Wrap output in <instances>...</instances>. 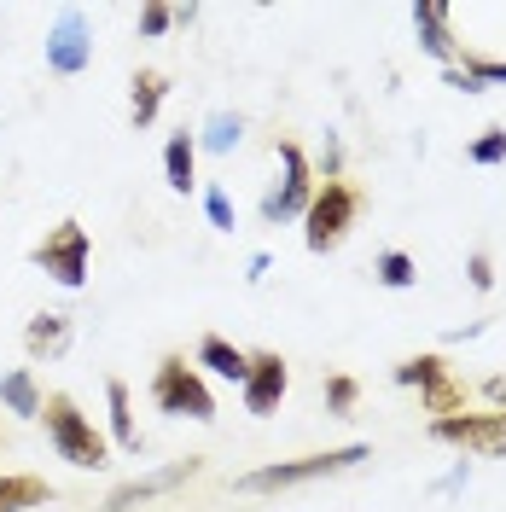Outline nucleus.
Returning <instances> with one entry per match:
<instances>
[{"mask_svg":"<svg viewBox=\"0 0 506 512\" xmlns=\"http://www.w3.org/2000/svg\"><path fill=\"white\" fill-rule=\"evenodd\" d=\"M373 460L367 443H344V448H326V454H303V460H274V466H256L245 478H233L239 495H280V489H303V483H320V478H338L349 466Z\"/></svg>","mask_w":506,"mask_h":512,"instance_id":"obj_1","label":"nucleus"},{"mask_svg":"<svg viewBox=\"0 0 506 512\" xmlns=\"http://www.w3.org/2000/svg\"><path fill=\"white\" fill-rule=\"evenodd\" d=\"M41 419H47V443L59 448V460H70L76 472H99V466H111V443H105V431H99L94 419L76 408V396L53 390V396L41 402Z\"/></svg>","mask_w":506,"mask_h":512,"instance_id":"obj_2","label":"nucleus"},{"mask_svg":"<svg viewBox=\"0 0 506 512\" xmlns=\"http://www.w3.org/2000/svg\"><path fill=\"white\" fill-rule=\"evenodd\" d=\"M361 216V187L355 181H315V198H309V210H303V245L315 256L338 251L349 239V227Z\"/></svg>","mask_w":506,"mask_h":512,"instance_id":"obj_3","label":"nucleus"},{"mask_svg":"<svg viewBox=\"0 0 506 512\" xmlns=\"http://www.w3.org/2000/svg\"><path fill=\"white\" fill-rule=\"evenodd\" d=\"M152 402H158V414H169V419H198V425L216 419V396H210L204 373L192 367L187 355H163L158 361V373H152Z\"/></svg>","mask_w":506,"mask_h":512,"instance_id":"obj_4","label":"nucleus"},{"mask_svg":"<svg viewBox=\"0 0 506 512\" xmlns=\"http://www.w3.org/2000/svg\"><path fill=\"white\" fill-rule=\"evenodd\" d=\"M88 256H94V239H88V227L76 222V216H64L59 227H47V239L30 245V262L47 280H59L64 291L88 286Z\"/></svg>","mask_w":506,"mask_h":512,"instance_id":"obj_5","label":"nucleus"},{"mask_svg":"<svg viewBox=\"0 0 506 512\" xmlns=\"http://www.w3.org/2000/svg\"><path fill=\"white\" fill-rule=\"evenodd\" d=\"M396 384H413L431 419L466 414V379H454V367H448L443 355H408L396 367Z\"/></svg>","mask_w":506,"mask_h":512,"instance_id":"obj_6","label":"nucleus"},{"mask_svg":"<svg viewBox=\"0 0 506 512\" xmlns=\"http://www.w3.org/2000/svg\"><path fill=\"white\" fill-rule=\"evenodd\" d=\"M274 158H280V181L262 198V222H291V216H303L309 198H315V163H309V152H303L297 140H280Z\"/></svg>","mask_w":506,"mask_h":512,"instance_id":"obj_7","label":"nucleus"},{"mask_svg":"<svg viewBox=\"0 0 506 512\" xmlns=\"http://www.w3.org/2000/svg\"><path fill=\"white\" fill-rule=\"evenodd\" d=\"M431 437L448 448H466V454H483V460H506V408H489V414H448L431 419Z\"/></svg>","mask_w":506,"mask_h":512,"instance_id":"obj_8","label":"nucleus"},{"mask_svg":"<svg viewBox=\"0 0 506 512\" xmlns=\"http://www.w3.org/2000/svg\"><path fill=\"white\" fill-rule=\"evenodd\" d=\"M204 472V460L198 454H187V460H169V466H158V472H140V478L117 483L111 495H105V512H134V507H152V501H163V495H175L181 483H192Z\"/></svg>","mask_w":506,"mask_h":512,"instance_id":"obj_9","label":"nucleus"},{"mask_svg":"<svg viewBox=\"0 0 506 512\" xmlns=\"http://www.w3.org/2000/svg\"><path fill=\"white\" fill-rule=\"evenodd\" d=\"M285 390H291V367H285V355L280 350H251V367H245V384H239L245 414L268 419L285 402Z\"/></svg>","mask_w":506,"mask_h":512,"instance_id":"obj_10","label":"nucleus"},{"mask_svg":"<svg viewBox=\"0 0 506 512\" xmlns=\"http://www.w3.org/2000/svg\"><path fill=\"white\" fill-rule=\"evenodd\" d=\"M94 64V41H88V12L64 6L59 24L47 30V70L53 76H82Z\"/></svg>","mask_w":506,"mask_h":512,"instance_id":"obj_11","label":"nucleus"},{"mask_svg":"<svg viewBox=\"0 0 506 512\" xmlns=\"http://www.w3.org/2000/svg\"><path fill=\"white\" fill-rule=\"evenodd\" d=\"M413 30H419V47H425L431 59H443L448 70L460 64V41H454V30H448V6H437V0L413 6Z\"/></svg>","mask_w":506,"mask_h":512,"instance_id":"obj_12","label":"nucleus"},{"mask_svg":"<svg viewBox=\"0 0 506 512\" xmlns=\"http://www.w3.org/2000/svg\"><path fill=\"white\" fill-rule=\"evenodd\" d=\"M192 367H204V373H216V379H227V384H245L251 350L227 344L222 332H204V338H198V355H192Z\"/></svg>","mask_w":506,"mask_h":512,"instance_id":"obj_13","label":"nucleus"},{"mask_svg":"<svg viewBox=\"0 0 506 512\" xmlns=\"http://www.w3.org/2000/svg\"><path fill=\"white\" fill-rule=\"evenodd\" d=\"M163 181L175 192L198 187V134H192V128H175V134H169V146H163Z\"/></svg>","mask_w":506,"mask_h":512,"instance_id":"obj_14","label":"nucleus"},{"mask_svg":"<svg viewBox=\"0 0 506 512\" xmlns=\"http://www.w3.org/2000/svg\"><path fill=\"white\" fill-rule=\"evenodd\" d=\"M163 94H169V76L163 70H134V82H128V123L152 128L163 111Z\"/></svg>","mask_w":506,"mask_h":512,"instance_id":"obj_15","label":"nucleus"},{"mask_svg":"<svg viewBox=\"0 0 506 512\" xmlns=\"http://www.w3.org/2000/svg\"><path fill=\"white\" fill-rule=\"evenodd\" d=\"M70 350V315H35L24 326V355L30 361H53Z\"/></svg>","mask_w":506,"mask_h":512,"instance_id":"obj_16","label":"nucleus"},{"mask_svg":"<svg viewBox=\"0 0 506 512\" xmlns=\"http://www.w3.org/2000/svg\"><path fill=\"white\" fill-rule=\"evenodd\" d=\"M53 501V483L35 472H0V512H30Z\"/></svg>","mask_w":506,"mask_h":512,"instance_id":"obj_17","label":"nucleus"},{"mask_svg":"<svg viewBox=\"0 0 506 512\" xmlns=\"http://www.w3.org/2000/svg\"><path fill=\"white\" fill-rule=\"evenodd\" d=\"M41 384H35V373L30 367H12L6 379H0V408L6 414H18V419H41Z\"/></svg>","mask_w":506,"mask_h":512,"instance_id":"obj_18","label":"nucleus"},{"mask_svg":"<svg viewBox=\"0 0 506 512\" xmlns=\"http://www.w3.org/2000/svg\"><path fill=\"white\" fill-rule=\"evenodd\" d=\"M105 408H111V437L117 448L140 454V425H134V396H128L123 379H105Z\"/></svg>","mask_w":506,"mask_h":512,"instance_id":"obj_19","label":"nucleus"},{"mask_svg":"<svg viewBox=\"0 0 506 512\" xmlns=\"http://www.w3.org/2000/svg\"><path fill=\"white\" fill-rule=\"evenodd\" d=\"M239 134H245V117H239V111H210V117H204V134H198V146L216 152V158H227V152L239 146Z\"/></svg>","mask_w":506,"mask_h":512,"instance_id":"obj_20","label":"nucleus"},{"mask_svg":"<svg viewBox=\"0 0 506 512\" xmlns=\"http://www.w3.org/2000/svg\"><path fill=\"white\" fill-rule=\"evenodd\" d=\"M373 274H379L384 291H413L419 286V262H413L408 251H384L379 262H373Z\"/></svg>","mask_w":506,"mask_h":512,"instance_id":"obj_21","label":"nucleus"},{"mask_svg":"<svg viewBox=\"0 0 506 512\" xmlns=\"http://www.w3.org/2000/svg\"><path fill=\"white\" fill-rule=\"evenodd\" d=\"M355 408H361V384L349 379V373H332V379H326V414L349 419Z\"/></svg>","mask_w":506,"mask_h":512,"instance_id":"obj_22","label":"nucleus"},{"mask_svg":"<svg viewBox=\"0 0 506 512\" xmlns=\"http://www.w3.org/2000/svg\"><path fill=\"white\" fill-rule=\"evenodd\" d=\"M466 158H472L477 169H495V163H506V128L489 123V128L472 140V146H466Z\"/></svg>","mask_w":506,"mask_h":512,"instance_id":"obj_23","label":"nucleus"},{"mask_svg":"<svg viewBox=\"0 0 506 512\" xmlns=\"http://www.w3.org/2000/svg\"><path fill=\"white\" fill-rule=\"evenodd\" d=\"M204 216H210V227H222V233H233L239 227V216H233V198H227V187H204Z\"/></svg>","mask_w":506,"mask_h":512,"instance_id":"obj_24","label":"nucleus"},{"mask_svg":"<svg viewBox=\"0 0 506 512\" xmlns=\"http://www.w3.org/2000/svg\"><path fill=\"white\" fill-rule=\"evenodd\" d=\"M175 30V6H163V0H152V6H140V35L152 41V35H169Z\"/></svg>","mask_w":506,"mask_h":512,"instance_id":"obj_25","label":"nucleus"},{"mask_svg":"<svg viewBox=\"0 0 506 512\" xmlns=\"http://www.w3.org/2000/svg\"><path fill=\"white\" fill-rule=\"evenodd\" d=\"M466 274H472V291H489V286H495V262H489V251H472Z\"/></svg>","mask_w":506,"mask_h":512,"instance_id":"obj_26","label":"nucleus"},{"mask_svg":"<svg viewBox=\"0 0 506 512\" xmlns=\"http://www.w3.org/2000/svg\"><path fill=\"white\" fill-rule=\"evenodd\" d=\"M483 390H489L495 402H506V379H489V384H483Z\"/></svg>","mask_w":506,"mask_h":512,"instance_id":"obj_27","label":"nucleus"}]
</instances>
